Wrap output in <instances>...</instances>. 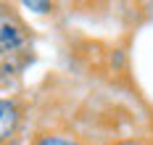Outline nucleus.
<instances>
[{
	"instance_id": "2",
	"label": "nucleus",
	"mask_w": 153,
	"mask_h": 145,
	"mask_svg": "<svg viewBox=\"0 0 153 145\" xmlns=\"http://www.w3.org/2000/svg\"><path fill=\"white\" fill-rule=\"evenodd\" d=\"M32 145H82V140L74 137V135H69V132L45 129V132H37L32 137Z\"/></svg>"
},
{
	"instance_id": "4",
	"label": "nucleus",
	"mask_w": 153,
	"mask_h": 145,
	"mask_svg": "<svg viewBox=\"0 0 153 145\" xmlns=\"http://www.w3.org/2000/svg\"><path fill=\"white\" fill-rule=\"evenodd\" d=\"M111 145H143V143H137V140H116V143H111Z\"/></svg>"
},
{
	"instance_id": "1",
	"label": "nucleus",
	"mask_w": 153,
	"mask_h": 145,
	"mask_svg": "<svg viewBox=\"0 0 153 145\" xmlns=\"http://www.w3.org/2000/svg\"><path fill=\"white\" fill-rule=\"evenodd\" d=\"M21 124V111L13 100H5L0 98V145H8L16 137Z\"/></svg>"
},
{
	"instance_id": "3",
	"label": "nucleus",
	"mask_w": 153,
	"mask_h": 145,
	"mask_svg": "<svg viewBox=\"0 0 153 145\" xmlns=\"http://www.w3.org/2000/svg\"><path fill=\"white\" fill-rule=\"evenodd\" d=\"M24 45V34L13 24H0V50L3 53H16Z\"/></svg>"
}]
</instances>
